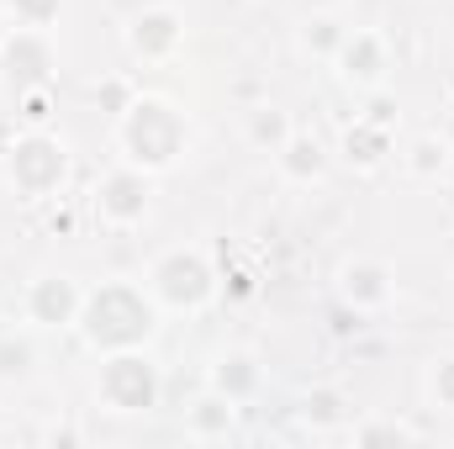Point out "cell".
I'll list each match as a JSON object with an SVG mask.
<instances>
[{
  "label": "cell",
  "mask_w": 454,
  "mask_h": 449,
  "mask_svg": "<svg viewBox=\"0 0 454 449\" xmlns=\"http://www.w3.org/2000/svg\"><path fill=\"white\" fill-rule=\"evenodd\" d=\"M74 334L85 338L90 354H116V349H148L159 334V302L137 280H101L85 291Z\"/></svg>",
  "instance_id": "6da1fadb"
},
{
  "label": "cell",
  "mask_w": 454,
  "mask_h": 449,
  "mask_svg": "<svg viewBox=\"0 0 454 449\" xmlns=\"http://www.w3.org/2000/svg\"><path fill=\"white\" fill-rule=\"evenodd\" d=\"M423 391L439 413H454V354L428 359V375H423Z\"/></svg>",
  "instance_id": "7402d4cb"
},
{
  "label": "cell",
  "mask_w": 454,
  "mask_h": 449,
  "mask_svg": "<svg viewBox=\"0 0 454 449\" xmlns=\"http://www.w3.org/2000/svg\"><path fill=\"white\" fill-rule=\"evenodd\" d=\"M148 296L159 302V312H201L212 296H217V264L201 254V248H164L153 264H148Z\"/></svg>",
  "instance_id": "277c9868"
},
{
  "label": "cell",
  "mask_w": 454,
  "mask_h": 449,
  "mask_svg": "<svg viewBox=\"0 0 454 449\" xmlns=\"http://www.w3.org/2000/svg\"><path fill=\"white\" fill-rule=\"evenodd\" d=\"M5 11H11L16 27H43L48 32L64 16V0H5Z\"/></svg>",
  "instance_id": "603a6c76"
},
{
  "label": "cell",
  "mask_w": 454,
  "mask_h": 449,
  "mask_svg": "<svg viewBox=\"0 0 454 449\" xmlns=\"http://www.w3.org/2000/svg\"><path fill=\"white\" fill-rule=\"evenodd\" d=\"M402 164H407V175H412V180H444V175H450V164H454L450 138H439V132H418V138L407 143Z\"/></svg>",
  "instance_id": "2e32d148"
},
{
  "label": "cell",
  "mask_w": 454,
  "mask_h": 449,
  "mask_svg": "<svg viewBox=\"0 0 454 449\" xmlns=\"http://www.w3.org/2000/svg\"><path fill=\"white\" fill-rule=\"evenodd\" d=\"M121 43L137 64H169L185 48V16L175 5H143V11L127 16Z\"/></svg>",
  "instance_id": "ba28073f"
},
{
  "label": "cell",
  "mask_w": 454,
  "mask_h": 449,
  "mask_svg": "<svg viewBox=\"0 0 454 449\" xmlns=\"http://www.w3.org/2000/svg\"><path fill=\"white\" fill-rule=\"evenodd\" d=\"M16 116H21V127H48V122H53V85L21 91V96H16Z\"/></svg>",
  "instance_id": "cb8c5ba5"
},
{
  "label": "cell",
  "mask_w": 454,
  "mask_h": 449,
  "mask_svg": "<svg viewBox=\"0 0 454 449\" xmlns=\"http://www.w3.org/2000/svg\"><path fill=\"white\" fill-rule=\"evenodd\" d=\"M96 101H101V106H106L112 116H121V112H127V101H132V91H127L121 80H106V85L96 91Z\"/></svg>",
  "instance_id": "4316f807"
},
{
  "label": "cell",
  "mask_w": 454,
  "mask_h": 449,
  "mask_svg": "<svg viewBox=\"0 0 454 449\" xmlns=\"http://www.w3.org/2000/svg\"><path fill=\"white\" fill-rule=\"evenodd\" d=\"M185 434L191 439H232L238 434V402H227L223 391H201L191 407H185Z\"/></svg>",
  "instance_id": "5bb4252c"
},
{
  "label": "cell",
  "mask_w": 454,
  "mask_h": 449,
  "mask_svg": "<svg viewBox=\"0 0 454 449\" xmlns=\"http://www.w3.org/2000/svg\"><path fill=\"white\" fill-rule=\"evenodd\" d=\"M80 307H85V286L74 275H37L27 291H21V318L32 328H48V334H64L80 323Z\"/></svg>",
  "instance_id": "9c48e42d"
},
{
  "label": "cell",
  "mask_w": 454,
  "mask_h": 449,
  "mask_svg": "<svg viewBox=\"0 0 454 449\" xmlns=\"http://www.w3.org/2000/svg\"><path fill=\"white\" fill-rule=\"evenodd\" d=\"M275 164H280V175H286L291 185H323V180H328V148H323L317 132H301V127L280 143Z\"/></svg>",
  "instance_id": "7c38bea8"
},
{
  "label": "cell",
  "mask_w": 454,
  "mask_h": 449,
  "mask_svg": "<svg viewBox=\"0 0 454 449\" xmlns=\"http://www.w3.org/2000/svg\"><path fill=\"white\" fill-rule=\"evenodd\" d=\"M164 397V375L153 365L148 349H116V354H101V375H96V402L106 413H121V418H143L153 413Z\"/></svg>",
  "instance_id": "5b68a950"
},
{
  "label": "cell",
  "mask_w": 454,
  "mask_h": 449,
  "mask_svg": "<svg viewBox=\"0 0 454 449\" xmlns=\"http://www.w3.org/2000/svg\"><path fill=\"white\" fill-rule=\"evenodd\" d=\"M43 223H48V232H59V238H69V232H74V207L53 196V207H48V217H43Z\"/></svg>",
  "instance_id": "83f0119b"
},
{
  "label": "cell",
  "mask_w": 454,
  "mask_h": 449,
  "mask_svg": "<svg viewBox=\"0 0 454 449\" xmlns=\"http://www.w3.org/2000/svg\"><path fill=\"white\" fill-rule=\"evenodd\" d=\"M343 27L339 16H307L301 21V32H296V43H301V53H312V59H333L343 43Z\"/></svg>",
  "instance_id": "d6986e66"
},
{
  "label": "cell",
  "mask_w": 454,
  "mask_h": 449,
  "mask_svg": "<svg viewBox=\"0 0 454 449\" xmlns=\"http://www.w3.org/2000/svg\"><path fill=\"white\" fill-rule=\"evenodd\" d=\"M348 439H354L359 449H370V445H418L423 429H412V423H402V418H375V423L348 429Z\"/></svg>",
  "instance_id": "44dd1931"
},
{
  "label": "cell",
  "mask_w": 454,
  "mask_h": 449,
  "mask_svg": "<svg viewBox=\"0 0 454 449\" xmlns=\"http://www.w3.org/2000/svg\"><path fill=\"white\" fill-rule=\"evenodd\" d=\"M0 80L11 96L21 91H43L59 80V48L43 27H11L0 37Z\"/></svg>",
  "instance_id": "8992f818"
},
{
  "label": "cell",
  "mask_w": 454,
  "mask_h": 449,
  "mask_svg": "<svg viewBox=\"0 0 454 449\" xmlns=\"http://www.w3.org/2000/svg\"><path fill=\"white\" fill-rule=\"evenodd\" d=\"M90 207H96V217L106 227H137L148 217V207H153V175L137 169V164H116V169H106L96 180Z\"/></svg>",
  "instance_id": "52a82bcc"
},
{
  "label": "cell",
  "mask_w": 454,
  "mask_h": 449,
  "mask_svg": "<svg viewBox=\"0 0 454 449\" xmlns=\"http://www.w3.org/2000/svg\"><path fill=\"white\" fill-rule=\"evenodd\" d=\"M259 386H264V370H259V359L243 354V349H232V354H223V359L212 365V391H223L227 402H238V407L254 402Z\"/></svg>",
  "instance_id": "9a60e30c"
},
{
  "label": "cell",
  "mask_w": 454,
  "mask_h": 449,
  "mask_svg": "<svg viewBox=\"0 0 454 449\" xmlns=\"http://www.w3.org/2000/svg\"><path fill=\"white\" fill-rule=\"evenodd\" d=\"M339 302L343 307H354V312H380V307H391V296H396V270L386 264V259H370V254H354V259H343L339 264Z\"/></svg>",
  "instance_id": "8fae6325"
},
{
  "label": "cell",
  "mask_w": 454,
  "mask_h": 449,
  "mask_svg": "<svg viewBox=\"0 0 454 449\" xmlns=\"http://www.w3.org/2000/svg\"><path fill=\"white\" fill-rule=\"evenodd\" d=\"M32 370H37V349H32V338L27 334H0V381L16 386V381H27Z\"/></svg>",
  "instance_id": "ffe728a7"
},
{
  "label": "cell",
  "mask_w": 454,
  "mask_h": 449,
  "mask_svg": "<svg viewBox=\"0 0 454 449\" xmlns=\"http://www.w3.org/2000/svg\"><path fill=\"white\" fill-rule=\"evenodd\" d=\"M328 323H333V338H359L364 334V312H354V307H333V312H328Z\"/></svg>",
  "instance_id": "484cf974"
},
{
  "label": "cell",
  "mask_w": 454,
  "mask_h": 449,
  "mask_svg": "<svg viewBox=\"0 0 454 449\" xmlns=\"http://www.w3.org/2000/svg\"><path fill=\"white\" fill-rule=\"evenodd\" d=\"M227 296H232V302L254 296V270H232V275H227Z\"/></svg>",
  "instance_id": "f1b7e54d"
},
{
  "label": "cell",
  "mask_w": 454,
  "mask_h": 449,
  "mask_svg": "<svg viewBox=\"0 0 454 449\" xmlns=\"http://www.w3.org/2000/svg\"><path fill=\"white\" fill-rule=\"evenodd\" d=\"M243 132H248V143H254V148L280 154V143L296 132V122H291V112H280V106L259 101V106H248V116H243Z\"/></svg>",
  "instance_id": "e0dca14e"
},
{
  "label": "cell",
  "mask_w": 454,
  "mask_h": 449,
  "mask_svg": "<svg viewBox=\"0 0 454 449\" xmlns=\"http://www.w3.org/2000/svg\"><path fill=\"white\" fill-rule=\"evenodd\" d=\"M5 180L21 201H53L69 180V143L48 127H27L5 148Z\"/></svg>",
  "instance_id": "3957f363"
},
{
  "label": "cell",
  "mask_w": 454,
  "mask_h": 449,
  "mask_svg": "<svg viewBox=\"0 0 454 449\" xmlns=\"http://www.w3.org/2000/svg\"><path fill=\"white\" fill-rule=\"evenodd\" d=\"M333 69L348 91H380L391 75V43L370 27H348L339 53H333Z\"/></svg>",
  "instance_id": "30bf717a"
},
{
  "label": "cell",
  "mask_w": 454,
  "mask_h": 449,
  "mask_svg": "<svg viewBox=\"0 0 454 449\" xmlns=\"http://www.w3.org/2000/svg\"><path fill=\"white\" fill-rule=\"evenodd\" d=\"M301 423L307 429H339V423H348V397H343L339 386H312L307 397H301Z\"/></svg>",
  "instance_id": "ac0fdd59"
},
{
  "label": "cell",
  "mask_w": 454,
  "mask_h": 449,
  "mask_svg": "<svg viewBox=\"0 0 454 449\" xmlns=\"http://www.w3.org/2000/svg\"><path fill=\"white\" fill-rule=\"evenodd\" d=\"M370 101H364V122H375V127H391L396 132V122H402V101L380 85V91H364Z\"/></svg>",
  "instance_id": "d4e9b609"
},
{
  "label": "cell",
  "mask_w": 454,
  "mask_h": 449,
  "mask_svg": "<svg viewBox=\"0 0 454 449\" xmlns=\"http://www.w3.org/2000/svg\"><path fill=\"white\" fill-rule=\"evenodd\" d=\"M191 143V122L175 101L164 96H132L127 112L116 116V148H121V164H137L148 175H164L180 164Z\"/></svg>",
  "instance_id": "7a4b0ae2"
},
{
  "label": "cell",
  "mask_w": 454,
  "mask_h": 449,
  "mask_svg": "<svg viewBox=\"0 0 454 449\" xmlns=\"http://www.w3.org/2000/svg\"><path fill=\"white\" fill-rule=\"evenodd\" d=\"M391 148H396V132H391V127H375V122H364V116H354L339 138L343 164H354V169H380V164L391 159Z\"/></svg>",
  "instance_id": "4fadbf2b"
}]
</instances>
